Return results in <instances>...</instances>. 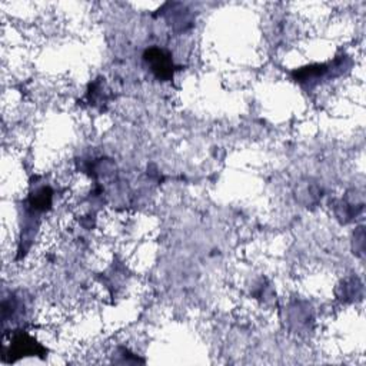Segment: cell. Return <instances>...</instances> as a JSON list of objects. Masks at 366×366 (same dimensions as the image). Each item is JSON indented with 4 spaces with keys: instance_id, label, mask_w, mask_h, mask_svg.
Here are the masks:
<instances>
[{
    "instance_id": "6da1fadb",
    "label": "cell",
    "mask_w": 366,
    "mask_h": 366,
    "mask_svg": "<svg viewBox=\"0 0 366 366\" xmlns=\"http://www.w3.org/2000/svg\"><path fill=\"white\" fill-rule=\"evenodd\" d=\"M144 60L150 66L153 74L160 80H170L173 77V61L169 53L162 49L152 47L146 50Z\"/></svg>"
}]
</instances>
